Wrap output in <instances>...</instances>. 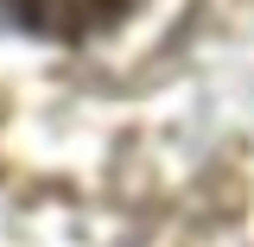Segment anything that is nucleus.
<instances>
[{
  "label": "nucleus",
  "instance_id": "nucleus-1",
  "mask_svg": "<svg viewBox=\"0 0 254 247\" xmlns=\"http://www.w3.org/2000/svg\"><path fill=\"white\" fill-rule=\"evenodd\" d=\"M133 6L140 0H0V19L32 38H51V45H83V38H102L108 26H121Z\"/></svg>",
  "mask_w": 254,
  "mask_h": 247
}]
</instances>
